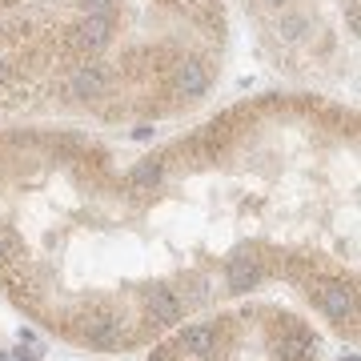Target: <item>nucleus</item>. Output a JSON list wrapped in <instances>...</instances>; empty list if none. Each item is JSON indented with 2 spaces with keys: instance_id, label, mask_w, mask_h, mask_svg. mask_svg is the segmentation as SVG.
<instances>
[{
  "instance_id": "4468645a",
  "label": "nucleus",
  "mask_w": 361,
  "mask_h": 361,
  "mask_svg": "<svg viewBox=\"0 0 361 361\" xmlns=\"http://www.w3.org/2000/svg\"><path fill=\"white\" fill-rule=\"evenodd\" d=\"M169 358H173L169 349H157V353H153V358H148V361H169Z\"/></svg>"
},
{
  "instance_id": "2eb2a0df",
  "label": "nucleus",
  "mask_w": 361,
  "mask_h": 361,
  "mask_svg": "<svg viewBox=\"0 0 361 361\" xmlns=\"http://www.w3.org/2000/svg\"><path fill=\"white\" fill-rule=\"evenodd\" d=\"M0 84H4V65H0Z\"/></svg>"
},
{
  "instance_id": "f257e3e1",
  "label": "nucleus",
  "mask_w": 361,
  "mask_h": 361,
  "mask_svg": "<svg viewBox=\"0 0 361 361\" xmlns=\"http://www.w3.org/2000/svg\"><path fill=\"white\" fill-rule=\"evenodd\" d=\"M84 337L100 349H116V345L125 341V329H121V317L109 309L100 313H89V321H84Z\"/></svg>"
},
{
  "instance_id": "39448f33",
  "label": "nucleus",
  "mask_w": 361,
  "mask_h": 361,
  "mask_svg": "<svg viewBox=\"0 0 361 361\" xmlns=\"http://www.w3.org/2000/svg\"><path fill=\"white\" fill-rule=\"evenodd\" d=\"M68 89H72V97H105V89H109V68L105 65H81L77 72H72V81H68Z\"/></svg>"
},
{
  "instance_id": "20e7f679",
  "label": "nucleus",
  "mask_w": 361,
  "mask_h": 361,
  "mask_svg": "<svg viewBox=\"0 0 361 361\" xmlns=\"http://www.w3.org/2000/svg\"><path fill=\"white\" fill-rule=\"evenodd\" d=\"M145 305H148V313H153L157 325H177L180 317H185V305H180V297L173 293V289H148Z\"/></svg>"
},
{
  "instance_id": "0eeeda50",
  "label": "nucleus",
  "mask_w": 361,
  "mask_h": 361,
  "mask_svg": "<svg viewBox=\"0 0 361 361\" xmlns=\"http://www.w3.org/2000/svg\"><path fill=\"white\" fill-rule=\"evenodd\" d=\"M273 353H277L281 361H313L317 358V345L305 337V333H281L277 341H273Z\"/></svg>"
},
{
  "instance_id": "7ed1b4c3",
  "label": "nucleus",
  "mask_w": 361,
  "mask_h": 361,
  "mask_svg": "<svg viewBox=\"0 0 361 361\" xmlns=\"http://www.w3.org/2000/svg\"><path fill=\"white\" fill-rule=\"evenodd\" d=\"M72 49H81V52H97L105 49V40H109V17L105 13H93V17H84L77 29H72Z\"/></svg>"
},
{
  "instance_id": "6e6552de",
  "label": "nucleus",
  "mask_w": 361,
  "mask_h": 361,
  "mask_svg": "<svg viewBox=\"0 0 361 361\" xmlns=\"http://www.w3.org/2000/svg\"><path fill=\"white\" fill-rule=\"evenodd\" d=\"M257 281H261V265H257V257L241 253V257H233L229 261V289L233 293H249Z\"/></svg>"
},
{
  "instance_id": "f03ea898",
  "label": "nucleus",
  "mask_w": 361,
  "mask_h": 361,
  "mask_svg": "<svg viewBox=\"0 0 361 361\" xmlns=\"http://www.w3.org/2000/svg\"><path fill=\"white\" fill-rule=\"evenodd\" d=\"M317 305L333 317V321H349L353 317V289L341 285V281H325L317 289Z\"/></svg>"
},
{
  "instance_id": "f8f14e48",
  "label": "nucleus",
  "mask_w": 361,
  "mask_h": 361,
  "mask_svg": "<svg viewBox=\"0 0 361 361\" xmlns=\"http://www.w3.org/2000/svg\"><path fill=\"white\" fill-rule=\"evenodd\" d=\"M281 33L289 36V40H297V36L305 33V20H301V17H285V20H281Z\"/></svg>"
},
{
  "instance_id": "f3484780",
  "label": "nucleus",
  "mask_w": 361,
  "mask_h": 361,
  "mask_svg": "<svg viewBox=\"0 0 361 361\" xmlns=\"http://www.w3.org/2000/svg\"><path fill=\"white\" fill-rule=\"evenodd\" d=\"M269 4H281V0H269Z\"/></svg>"
},
{
  "instance_id": "9d476101",
  "label": "nucleus",
  "mask_w": 361,
  "mask_h": 361,
  "mask_svg": "<svg viewBox=\"0 0 361 361\" xmlns=\"http://www.w3.org/2000/svg\"><path fill=\"white\" fill-rule=\"evenodd\" d=\"M164 177V164L161 161H141L137 169H132V189H153V185H161Z\"/></svg>"
},
{
  "instance_id": "9b49d317",
  "label": "nucleus",
  "mask_w": 361,
  "mask_h": 361,
  "mask_svg": "<svg viewBox=\"0 0 361 361\" xmlns=\"http://www.w3.org/2000/svg\"><path fill=\"white\" fill-rule=\"evenodd\" d=\"M17 257H20L17 233L8 229V225H0V261H17Z\"/></svg>"
},
{
  "instance_id": "ddd939ff",
  "label": "nucleus",
  "mask_w": 361,
  "mask_h": 361,
  "mask_svg": "<svg viewBox=\"0 0 361 361\" xmlns=\"http://www.w3.org/2000/svg\"><path fill=\"white\" fill-rule=\"evenodd\" d=\"M84 8H93V13H109V8H113V0H84Z\"/></svg>"
},
{
  "instance_id": "423d86ee",
  "label": "nucleus",
  "mask_w": 361,
  "mask_h": 361,
  "mask_svg": "<svg viewBox=\"0 0 361 361\" xmlns=\"http://www.w3.org/2000/svg\"><path fill=\"white\" fill-rule=\"evenodd\" d=\"M173 89H177L180 97H201L205 89H209V72L197 65V61H180L173 68Z\"/></svg>"
},
{
  "instance_id": "1a4fd4ad",
  "label": "nucleus",
  "mask_w": 361,
  "mask_h": 361,
  "mask_svg": "<svg viewBox=\"0 0 361 361\" xmlns=\"http://www.w3.org/2000/svg\"><path fill=\"white\" fill-rule=\"evenodd\" d=\"M213 345H217V333L209 325H189L180 333V349H185L189 358H209Z\"/></svg>"
},
{
  "instance_id": "dca6fc26",
  "label": "nucleus",
  "mask_w": 361,
  "mask_h": 361,
  "mask_svg": "<svg viewBox=\"0 0 361 361\" xmlns=\"http://www.w3.org/2000/svg\"><path fill=\"white\" fill-rule=\"evenodd\" d=\"M0 361H13V358H8V353H0Z\"/></svg>"
}]
</instances>
